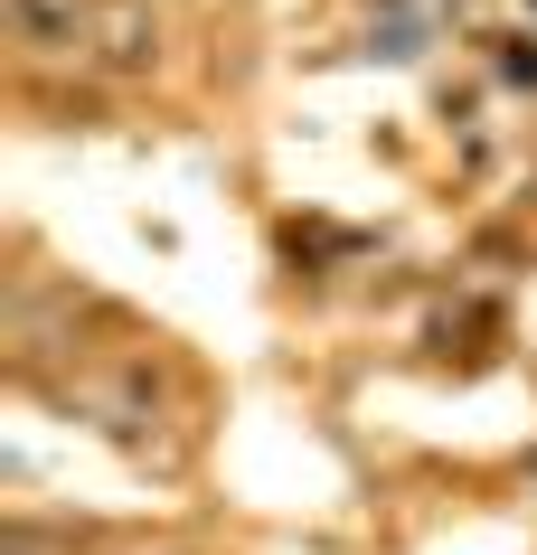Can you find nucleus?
Listing matches in <instances>:
<instances>
[{"instance_id":"obj_2","label":"nucleus","mask_w":537,"mask_h":555,"mask_svg":"<svg viewBox=\"0 0 537 555\" xmlns=\"http://www.w3.org/2000/svg\"><path fill=\"white\" fill-rule=\"evenodd\" d=\"M94 66L104 76H151L161 66V20H151L142 0H104L94 10Z\"/></svg>"},{"instance_id":"obj_1","label":"nucleus","mask_w":537,"mask_h":555,"mask_svg":"<svg viewBox=\"0 0 537 555\" xmlns=\"http://www.w3.org/2000/svg\"><path fill=\"white\" fill-rule=\"evenodd\" d=\"M94 10L104 0H0V29L29 66H94Z\"/></svg>"}]
</instances>
